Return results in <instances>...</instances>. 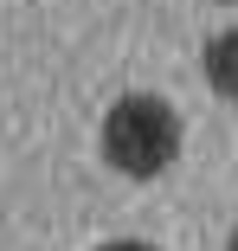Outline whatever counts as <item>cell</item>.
Here are the masks:
<instances>
[{"mask_svg": "<svg viewBox=\"0 0 238 251\" xmlns=\"http://www.w3.org/2000/svg\"><path fill=\"white\" fill-rule=\"evenodd\" d=\"M180 135H187V129H180V110L167 103V97H155V90L116 97L110 116H103V129H97L103 161H110L116 174H129V180L167 174V168L180 161Z\"/></svg>", "mask_w": 238, "mask_h": 251, "instance_id": "1", "label": "cell"}, {"mask_svg": "<svg viewBox=\"0 0 238 251\" xmlns=\"http://www.w3.org/2000/svg\"><path fill=\"white\" fill-rule=\"evenodd\" d=\"M97 251H161V245H148V238H110V245H97Z\"/></svg>", "mask_w": 238, "mask_h": 251, "instance_id": "3", "label": "cell"}, {"mask_svg": "<svg viewBox=\"0 0 238 251\" xmlns=\"http://www.w3.org/2000/svg\"><path fill=\"white\" fill-rule=\"evenodd\" d=\"M206 84L219 97H238V26H225V32L206 39Z\"/></svg>", "mask_w": 238, "mask_h": 251, "instance_id": "2", "label": "cell"}, {"mask_svg": "<svg viewBox=\"0 0 238 251\" xmlns=\"http://www.w3.org/2000/svg\"><path fill=\"white\" fill-rule=\"evenodd\" d=\"M225 251H238V226H232V245H225Z\"/></svg>", "mask_w": 238, "mask_h": 251, "instance_id": "4", "label": "cell"}]
</instances>
